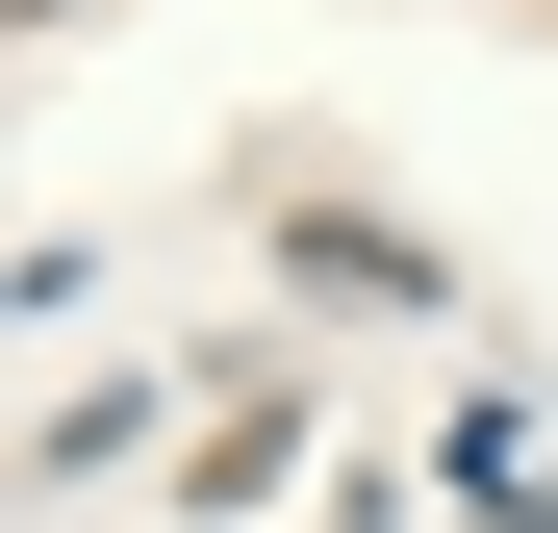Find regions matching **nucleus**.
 <instances>
[]
</instances>
